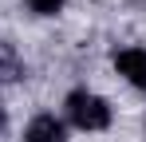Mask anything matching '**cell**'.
I'll return each mask as SVG.
<instances>
[{
	"instance_id": "6da1fadb",
	"label": "cell",
	"mask_w": 146,
	"mask_h": 142,
	"mask_svg": "<svg viewBox=\"0 0 146 142\" xmlns=\"http://www.w3.org/2000/svg\"><path fill=\"white\" fill-rule=\"evenodd\" d=\"M67 118L79 130H107L111 126V107H107V99H99L91 91H71L67 95Z\"/></svg>"
},
{
	"instance_id": "7a4b0ae2",
	"label": "cell",
	"mask_w": 146,
	"mask_h": 142,
	"mask_svg": "<svg viewBox=\"0 0 146 142\" xmlns=\"http://www.w3.org/2000/svg\"><path fill=\"white\" fill-rule=\"evenodd\" d=\"M115 67H119V75L126 79V83H134V87L146 91V51H142V47L119 51V55H115Z\"/></svg>"
},
{
	"instance_id": "3957f363",
	"label": "cell",
	"mask_w": 146,
	"mask_h": 142,
	"mask_svg": "<svg viewBox=\"0 0 146 142\" xmlns=\"http://www.w3.org/2000/svg\"><path fill=\"white\" fill-rule=\"evenodd\" d=\"M24 142H67V134H63V122L55 115H36L24 130Z\"/></svg>"
},
{
	"instance_id": "277c9868",
	"label": "cell",
	"mask_w": 146,
	"mask_h": 142,
	"mask_svg": "<svg viewBox=\"0 0 146 142\" xmlns=\"http://www.w3.org/2000/svg\"><path fill=\"white\" fill-rule=\"evenodd\" d=\"M20 75V59L8 44H0V79H16Z\"/></svg>"
},
{
	"instance_id": "5b68a950",
	"label": "cell",
	"mask_w": 146,
	"mask_h": 142,
	"mask_svg": "<svg viewBox=\"0 0 146 142\" xmlns=\"http://www.w3.org/2000/svg\"><path fill=\"white\" fill-rule=\"evenodd\" d=\"M28 8L40 12V16H55V12L63 8V0H28Z\"/></svg>"
},
{
	"instance_id": "8992f818",
	"label": "cell",
	"mask_w": 146,
	"mask_h": 142,
	"mask_svg": "<svg viewBox=\"0 0 146 142\" xmlns=\"http://www.w3.org/2000/svg\"><path fill=\"white\" fill-rule=\"evenodd\" d=\"M0 126H4V107H0Z\"/></svg>"
}]
</instances>
